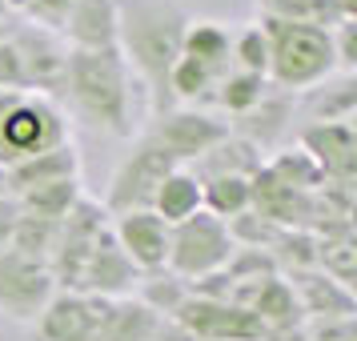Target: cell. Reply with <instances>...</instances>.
Masks as SVG:
<instances>
[{"instance_id": "ac0fdd59", "label": "cell", "mask_w": 357, "mask_h": 341, "mask_svg": "<svg viewBox=\"0 0 357 341\" xmlns=\"http://www.w3.org/2000/svg\"><path fill=\"white\" fill-rule=\"evenodd\" d=\"M165 325H169V317L153 313L145 301L121 297V301H105L97 341H161Z\"/></svg>"}, {"instance_id": "8992f818", "label": "cell", "mask_w": 357, "mask_h": 341, "mask_svg": "<svg viewBox=\"0 0 357 341\" xmlns=\"http://www.w3.org/2000/svg\"><path fill=\"white\" fill-rule=\"evenodd\" d=\"M173 169H177L173 157H169L161 145H153L145 132H141V137L132 141L129 153L116 161L100 209L109 213V217H121V213H132V209H149L153 197H157V185H161Z\"/></svg>"}, {"instance_id": "d6986e66", "label": "cell", "mask_w": 357, "mask_h": 341, "mask_svg": "<svg viewBox=\"0 0 357 341\" xmlns=\"http://www.w3.org/2000/svg\"><path fill=\"white\" fill-rule=\"evenodd\" d=\"M52 181H81V149L73 141L49 149V153H36V157L8 169L13 197L24 193V189H36V185H52Z\"/></svg>"}, {"instance_id": "4dcf8cb0", "label": "cell", "mask_w": 357, "mask_h": 341, "mask_svg": "<svg viewBox=\"0 0 357 341\" xmlns=\"http://www.w3.org/2000/svg\"><path fill=\"white\" fill-rule=\"evenodd\" d=\"M161 341H193V338H189L177 321H169V325H165V333H161Z\"/></svg>"}, {"instance_id": "44dd1931", "label": "cell", "mask_w": 357, "mask_h": 341, "mask_svg": "<svg viewBox=\"0 0 357 341\" xmlns=\"http://www.w3.org/2000/svg\"><path fill=\"white\" fill-rule=\"evenodd\" d=\"M233 29H225L221 20H189L185 29V40H181V56H189L193 65L209 68L217 77H225L233 68Z\"/></svg>"}, {"instance_id": "d6a6232c", "label": "cell", "mask_w": 357, "mask_h": 341, "mask_svg": "<svg viewBox=\"0 0 357 341\" xmlns=\"http://www.w3.org/2000/svg\"><path fill=\"white\" fill-rule=\"evenodd\" d=\"M0 4H4L8 13H24V8H29V0H0Z\"/></svg>"}, {"instance_id": "83f0119b", "label": "cell", "mask_w": 357, "mask_h": 341, "mask_svg": "<svg viewBox=\"0 0 357 341\" xmlns=\"http://www.w3.org/2000/svg\"><path fill=\"white\" fill-rule=\"evenodd\" d=\"M56 225H61V221H45V217L20 213L17 233H13V245H8V249H17L24 257H36V261L49 265V253H52V245H56Z\"/></svg>"}, {"instance_id": "52a82bcc", "label": "cell", "mask_w": 357, "mask_h": 341, "mask_svg": "<svg viewBox=\"0 0 357 341\" xmlns=\"http://www.w3.org/2000/svg\"><path fill=\"white\" fill-rule=\"evenodd\" d=\"M229 132H233L229 129V121H221L217 113L177 105V109H169V113L153 116L149 129H145V137L153 141V145H161L165 153L173 157V165L189 169V165H193L197 157H205L217 141H225Z\"/></svg>"}, {"instance_id": "cb8c5ba5", "label": "cell", "mask_w": 357, "mask_h": 341, "mask_svg": "<svg viewBox=\"0 0 357 341\" xmlns=\"http://www.w3.org/2000/svg\"><path fill=\"white\" fill-rule=\"evenodd\" d=\"M81 197H84L81 181H52V185H36V189L17 193V205H20V213H29V217L65 221L68 213L77 209Z\"/></svg>"}, {"instance_id": "f546056e", "label": "cell", "mask_w": 357, "mask_h": 341, "mask_svg": "<svg viewBox=\"0 0 357 341\" xmlns=\"http://www.w3.org/2000/svg\"><path fill=\"white\" fill-rule=\"evenodd\" d=\"M17 221H20V205H17V197H4V201H0V249H8V245H13Z\"/></svg>"}, {"instance_id": "6da1fadb", "label": "cell", "mask_w": 357, "mask_h": 341, "mask_svg": "<svg viewBox=\"0 0 357 341\" xmlns=\"http://www.w3.org/2000/svg\"><path fill=\"white\" fill-rule=\"evenodd\" d=\"M189 13L181 0H121L116 52L125 56L132 81L145 89L153 116L169 113V73L181 56V40L189 29Z\"/></svg>"}, {"instance_id": "e0dca14e", "label": "cell", "mask_w": 357, "mask_h": 341, "mask_svg": "<svg viewBox=\"0 0 357 341\" xmlns=\"http://www.w3.org/2000/svg\"><path fill=\"white\" fill-rule=\"evenodd\" d=\"M293 297L305 321H321V317H354V289L337 285L333 277H325L321 269H305V273H289Z\"/></svg>"}, {"instance_id": "4316f807", "label": "cell", "mask_w": 357, "mask_h": 341, "mask_svg": "<svg viewBox=\"0 0 357 341\" xmlns=\"http://www.w3.org/2000/svg\"><path fill=\"white\" fill-rule=\"evenodd\" d=\"M233 68L237 73H253V77H265L269 81V40H265V29L261 24H245V29H233Z\"/></svg>"}, {"instance_id": "8fae6325", "label": "cell", "mask_w": 357, "mask_h": 341, "mask_svg": "<svg viewBox=\"0 0 357 341\" xmlns=\"http://www.w3.org/2000/svg\"><path fill=\"white\" fill-rule=\"evenodd\" d=\"M105 301L81 289H56L33 321L36 341H97Z\"/></svg>"}, {"instance_id": "9a60e30c", "label": "cell", "mask_w": 357, "mask_h": 341, "mask_svg": "<svg viewBox=\"0 0 357 341\" xmlns=\"http://www.w3.org/2000/svg\"><path fill=\"white\" fill-rule=\"evenodd\" d=\"M116 245L125 249V257L145 273H161L165 261H169V225L153 209H132V213H121L109 221Z\"/></svg>"}, {"instance_id": "7402d4cb", "label": "cell", "mask_w": 357, "mask_h": 341, "mask_svg": "<svg viewBox=\"0 0 357 341\" xmlns=\"http://www.w3.org/2000/svg\"><path fill=\"white\" fill-rule=\"evenodd\" d=\"M149 209L157 213L169 229L181 225L185 217L201 213V181H197L189 169H181V165H177V169L157 185V197H153V205H149Z\"/></svg>"}, {"instance_id": "3957f363", "label": "cell", "mask_w": 357, "mask_h": 341, "mask_svg": "<svg viewBox=\"0 0 357 341\" xmlns=\"http://www.w3.org/2000/svg\"><path fill=\"white\" fill-rule=\"evenodd\" d=\"M261 29L269 40V84L277 93H313L317 84L333 81L337 56L329 29L281 17H261Z\"/></svg>"}, {"instance_id": "ffe728a7", "label": "cell", "mask_w": 357, "mask_h": 341, "mask_svg": "<svg viewBox=\"0 0 357 341\" xmlns=\"http://www.w3.org/2000/svg\"><path fill=\"white\" fill-rule=\"evenodd\" d=\"M261 165H265V153L257 145H249L245 137L237 132H229L225 141H217V145L205 153V157H197L189 165V173L197 181H213V177H253Z\"/></svg>"}, {"instance_id": "f1b7e54d", "label": "cell", "mask_w": 357, "mask_h": 341, "mask_svg": "<svg viewBox=\"0 0 357 341\" xmlns=\"http://www.w3.org/2000/svg\"><path fill=\"white\" fill-rule=\"evenodd\" d=\"M73 4L77 0H29V17H33L36 29H49V33H61V24H65V17L73 13Z\"/></svg>"}, {"instance_id": "277c9868", "label": "cell", "mask_w": 357, "mask_h": 341, "mask_svg": "<svg viewBox=\"0 0 357 341\" xmlns=\"http://www.w3.org/2000/svg\"><path fill=\"white\" fill-rule=\"evenodd\" d=\"M73 141L68 137V116L49 93L33 89H0V165L29 161L36 153Z\"/></svg>"}, {"instance_id": "5b68a950", "label": "cell", "mask_w": 357, "mask_h": 341, "mask_svg": "<svg viewBox=\"0 0 357 341\" xmlns=\"http://www.w3.org/2000/svg\"><path fill=\"white\" fill-rule=\"evenodd\" d=\"M233 233L221 217H213V213H193V217H185L181 225L169 229V261H165V269L173 277H181L189 289L201 285V281H209V277L225 273L229 257H233Z\"/></svg>"}, {"instance_id": "603a6c76", "label": "cell", "mask_w": 357, "mask_h": 341, "mask_svg": "<svg viewBox=\"0 0 357 341\" xmlns=\"http://www.w3.org/2000/svg\"><path fill=\"white\" fill-rule=\"evenodd\" d=\"M273 84L265 81V77H253V73H237V68H229L225 77L217 81V89H213V105L221 109V113H229L233 121H241L245 113H253L261 100H265V93H269ZM229 121V125H233Z\"/></svg>"}, {"instance_id": "9c48e42d", "label": "cell", "mask_w": 357, "mask_h": 341, "mask_svg": "<svg viewBox=\"0 0 357 341\" xmlns=\"http://www.w3.org/2000/svg\"><path fill=\"white\" fill-rule=\"evenodd\" d=\"M52 293H56V281L45 261L24 257L17 249H0V313L8 321L33 325Z\"/></svg>"}, {"instance_id": "836d02e7", "label": "cell", "mask_w": 357, "mask_h": 341, "mask_svg": "<svg viewBox=\"0 0 357 341\" xmlns=\"http://www.w3.org/2000/svg\"><path fill=\"white\" fill-rule=\"evenodd\" d=\"M4 17H8V8H4V4H0V20H4Z\"/></svg>"}, {"instance_id": "2e32d148", "label": "cell", "mask_w": 357, "mask_h": 341, "mask_svg": "<svg viewBox=\"0 0 357 341\" xmlns=\"http://www.w3.org/2000/svg\"><path fill=\"white\" fill-rule=\"evenodd\" d=\"M116 24H121V0H77L56 36L65 40V49L105 52L116 49Z\"/></svg>"}, {"instance_id": "7a4b0ae2", "label": "cell", "mask_w": 357, "mask_h": 341, "mask_svg": "<svg viewBox=\"0 0 357 341\" xmlns=\"http://www.w3.org/2000/svg\"><path fill=\"white\" fill-rule=\"evenodd\" d=\"M132 73L116 49L77 52L68 49L61 81H56V105L65 116H77L81 125L105 132V137H132Z\"/></svg>"}, {"instance_id": "1f68e13d", "label": "cell", "mask_w": 357, "mask_h": 341, "mask_svg": "<svg viewBox=\"0 0 357 341\" xmlns=\"http://www.w3.org/2000/svg\"><path fill=\"white\" fill-rule=\"evenodd\" d=\"M4 197H13V189H8V169L0 165V201H4Z\"/></svg>"}, {"instance_id": "30bf717a", "label": "cell", "mask_w": 357, "mask_h": 341, "mask_svg": "<svg viewBox=\"0 0 357 341\" xmlns=\"http://www.w3.org/2000/svg\"><path fill=\"white\" fill-rule=\"evenodd\" d=\"M173 321L193 341H261V321L249 309L221 301V297H201L189 289L185 305L173 313Z\"/></svg>"}, {"instance_id": "7c38bea8", "label": "cell", "mask_w": 357, "mask_h": 341, "mask_svg": "<svg viewBox=\"0 0 357 341\" xmlns=\"http://www.w3.org/2000/svg\"><path fill=\"white\" fill-rule=\"evenodd\" d=\"M301 153L321 169L329 185H354L357 177V137L349 121H313L301 132Z\"/></svg>"}, {"instance_id": "484cf974", "label": "cell", "mask_w": 357, "mask_h": 341, "mask_svg": "<svg viewBox=\"0 0 357 341\" xmlns=\"http://www.w3.org/2000/svg\"><path fill=\"white\" fill-rule=\"evenodd\" d=\"M132 297L145 301L153 313H161V317L173 321V313H177V309L185 305V297H189V285H185L181 277H173L169 269H161V273H145L141 277V285H137Z\"/></svg>"}, {"instance_id": "e575fe53", "label": "cell", "mask_w": 357, "mask_h": 341, "mask_svg": "<svg viewBox=\"0 0 357 341\" xmlns=\"http://www.w3.org/2000/svg\"><path fill=\"white\" fill-rule=\"evenodd\" d=\"M257 4H261V8H265V4H269V0H257Z\"/></svg>"}, {"instance_id": "ba28073f", "label": "cell", "mask_w": 357, "mask_h": 341, "mask_svg": "<svg viewBox=\"0 0 357 341\" xmlns=\"http://www.w3.org/2000/svg\"><path fill=\"white\" fill-rule=\"evenodd\" d=\"M105 225H109V213L100 209V201H93V197H81L77 209L56 225V245L49 253V273L56 281V289H77L81 285L84 261H89Z\"/></svg>"}, {"instance_id": "d4e9b609", "label": "cell", "mask_w": 357, "mask_h": 341, "mask_svg": "<svg viewBox=\"0 0 357 341\" xmlns=\"http://www.w3.org/2000/svg\"><path fill=\"white\" fill-rule=\"evenodd\" d=\"M253 177H213V181H201V209L221 217V221H233L249 213V201H253V189H249Z\"/></svg>"}, {"instance_id": "5bb4252c", "label": "cell", "mask_w": 357, "mask_h": 341, "mask_svg": "<svg viewBox=\"0 0 357 341\" xmlns=\"http://www.w3.org/2000/svg\"><path fill=\"white\" fill-rule=\"evenodd\" d=\"M13 45V56H17L20 68V84H33V93H56V81H61V68H65V40L49 29H36V24H24L17 36H8Z\"/></svg>"}, {"instance_id": "4fadbf2b", "label": "cell", "mask_w": 357, "mask_h": 341, "mask_svg": "<svg viewBox=\"0 0 357 341\" xmlns=\"http://www.w3.org/2000/svg\"><path fill=\"white\" fill-rule=\"evenodd\" d=\"M141 285V269L125 257V249L116 245L113 229L105 225L100 229L97 245H93V253L84 261V273H81V293H93L100 301H121V297H132Z\"/></svg>"}]
</instances>
